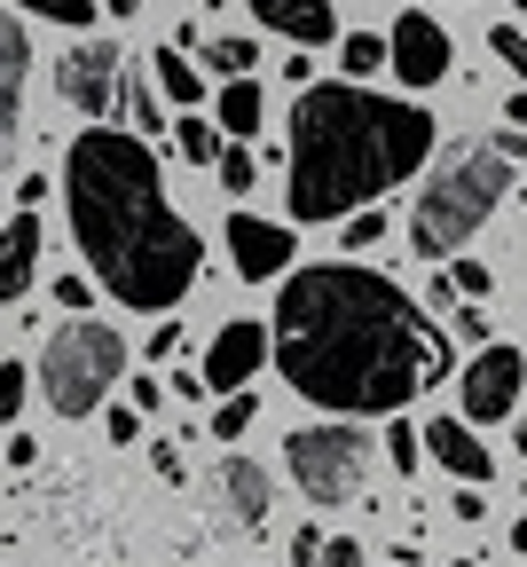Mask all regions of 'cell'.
<instances>
[{"mask_svg": "<svg viewBox=\"0 0 527 567\" xmlns=\"http://www.w3.org/2000/svg\"><path fill=\"white\" fill-rule=\"evenodd\" d=\"M268 354L299 402L331 417H394L410 410L433 379L457 371V347L394 276L362 260H316L283 276L276 316H268Z\"/></svg>", "mask_w": 527, "mask_h": 567, "instance_id": "cell-1", "label": "cell"}, {"mask_svg": "<svg viewBox=\"0 0 527 567\" xmlns=\"http://www.w3.org/2000/svg\"><path fill=\"white\" fill-rule=\"evenodd\" d=\"M63 205H71V237H80L87 268L111 300L126 308H174L197 284V229L174 213L158 158L142 134L87 126L63 158Z\"/></svg>", "mask_w": 527, "mask_h": 567, "instance_id": "cell-2", "label": "cell"}, {"mask_svg": "<svg viewBox=\"0 0 527 567\" xmlns=\"http://www.w3.org/2000/svg\"><path fill=\"white\" fill-rule=\"evenodd\" d=\"M433 111L370 95L362 80H308L291 103V151H283V189H291V221H347L354 205L379 189L410 182L433 158Z\"/></svg>", "mask_w": 527, "mask_h": 567, "instance_id": "cell-3", "label": "cell"}, {"mask_svg": "<svg viewBox=\"0 0 527 567\" xmlns=\"http://www.w3.org/2000/svg\"><path fill=\"white\" fill-rule=\"evenodd\" d=\"M512 197V151L496 134H480V142H457V151H441V166H433V182H425V197H417V213H410V245H417V260H448L488 213Z\"/></svg>", "mask_w": 527, "mask_h": 567, "instance_id": "cell-4", "label": "cell"}, {"mask_svg": "<svg viewBox=\"0 0 527 567\" xmlns=\"http://www.w3.org/2000/svg\"><path fill=\"white\" fill-rule=\"evenodd\" d=\"M118 371H126V339L111 323H87L80 308L40 347V394L55 402V417H95L103 394L118 386Z\"/></svg>", "mask_w": 527, "mask_h": 567, "instance_id": "cell-5", "label": "cell"}, {"mask_svg": "<svg viewBox=\"0 0 527 567\" xmlns=\"http://www.w3.org/2000/svg\"><path fill=\"white\" fill-rule=\"evenodd\" d=\"M370 442L362 425H299V434L283 442V465H291V481L308 488V505H347V496H362V481H370Z\"/></svg>", "mask_w": 527, "mask_h": 567, "instance_id": "cell-6", "label": "cell"}, {"mask_svg": "<svg viewBox=\"0 0 527 567\" xmlns=\"http://www.w3.org/2000/svg\"><path fill=\"white\" fill-rule=\"evenodd\" d=\"M457 386H465V417L473 425H504L519 410V394H527V354L512 339H480V354L465 363Z\"/></svg>", "mask_w": 527, "mask_h": 567, "instance_id": "cell-7", "label": "cell"}, {"mask_svg": "<svg viewBox=\"0 0 527 567\" xmlns=\"http://www.w3.org/2000/svg\"><path fill=\"white\" fill-rule=\"evenodd\" d=\"M386 71L402 87H441L448 71H457V48H448V32L425 17V9H410V17H394V32H386Z\"/></svg>", "mask_w": 527, "mask_h": 567, "instance_id": "cell-8", "label": "cell"}, {"mask_svg": "<svg viewBox=\"0 0 527 567\" xmlns=\"http://www.w3.org/2000/svg\"><path fill=\"white\" fill-rule=\"evenodd\" d=\"M118 71H126V63H118V48H111V40H80V48L55 63V95L80 111V118H103V111H111V95H118Z\"/></svg>", "mask_w": 527, "mask_h": 567, "instance_id": "cell-9", "label": "cell"}, {"mask_svg": "<svg viewBox=\"0 0 527 567\" xmlns=\"http://www.w3.org/2000/svg\"><path fill=\"white\" fill-rule=\"evenodd\" d=\"M24 71H32L24 24L0 9V166H17V142H24Z\"/></svg>", "mask_w": 527, "mask_h": 567, "instance_id": "cell-10", "label": "cell"}, {"mask_svg": "<svg viewBox=\"0 0 527 567\" xmlns=\"http://www.w3.org/2000/svg\"><path fill=\"white\" fill-rule=\"evenodd\" d=\"M229 260H237L245 284H268L291 260V229L283 221H252V213H229Z\"/></svg>", "mask_w": 527, "mask_h": 567, "instance_id": "cell-11", "label": "cell"}, {"mask_svg": "<svg viewBox=\"0 0 527 567\" xmlns=\"http://www.w3.org/2000/svg\"><path fill=\"white\" fill-rule=\"evenodd\" d=\"M260 363H268V331L252 316H237V323H220V339L205 354V386H252Z\"/></svg>", "mask_w": 527, "mask_h": 567, "instance_id": "cell-12", "label": "cell"}, {"mask_svg": "<svg viewBox=\"0 0 527 567\" xmlns=\"http://www.w3.org/2000/svg\"><path fill=\"white\" fill-rule=\"evenodd\" d=\"M425 434V457H441V473H457V481H488L496 473V457L473 442V417H433V425H417Z\"/></svg>", "mask_w": 527, "mask_h": 567, "instance_id": "cell-13", "label": "cell"}, {"mask_svg": "<svg viewBox=\"0 0 527 567\" xmlns=\"http://www.w3.org/2000/svg\"><path fill=\"white\" fill-rule=\"evenodd\" d=\"M252 24L299 40V48H323L339 40V17H331V0H252Z\"/></svg>", "mask_w": 527, "mask_h": 567, "instance_id": "cell-14", "label": "cell"}, {"mask_svg": "<svg viewBox=\"0 0 527 567\" xmlns=\"http://www.w3.org/2000/svg\"><path fill=\"white\" fill-rule=\"evenodd\" d=\"M32 268H40V213L24 205L9 229H0V308L32 292Z\"/></svg>", "mask_w": 527, "mask_h": 567, "instance_id": "cell-15", "label": "cell"}, {"mask_svg": "<svg viewBox=\"0 0 527 567\" xmlns=\"http://www.w3.org/2000/svg\"><path fill=\"white\" fill-rule=\"evenodd\" d=\"M220 496H229V520H237V528H260V520H268V473H260L252 457H229V465H220Z\"/></svg>", "mask_w": 527, "mask_h": 567, "instance_id": "cell-16", "label": "cell"}, {"mask_svg": "<svg viewBox=\"0 0 527 567\" xmlns=\"http://www.w3.org/2000/svg\"><path fill=\"white\" fill-rule=\"evenodd\" d=\"M149 71H158V95H174L182 111H197L205 71H189V48H158V55H149Z\"/></svg>", "mask_w": 527, "mask_h": 567, "instance_id": "cell-17", "label": "cell"}, {"mask_svg": "<svg viewBox=\"0 0 527 567\" xmlns=\"http://www.w3.org/2000/svg\"><path fill=\"white\" fill-rule=\"evenodd\" d=\"M213 118H220V134H245V142H252V126H260V87H252V71H245V80H229V87H220Z\"/></svg>", "mask_w": 527, "mask_h": 567, "instance_id": "cell-18", "label": "cell"}, {"mask_svg": "<svg viewBox=\"0 0 527 567\" xmlns=\"http://www.w3.org/2000/svg\"><path fill=\"white\" fill-rule=\"evenodd\" d=\"M142 134H166V111H158V87H149V80H134V71H126V80H118V95H111Z\"/></svg>", "mask_w": 527, "mask_h": 567, "instance_id": "cell-19", "label": "cell"}, {"mask_svg": "<svg viewBox=\"0 0 527 567\" xmlns=\"http://www.w3.org/2000/svg\"><path fill=\"white\" fill-rule=\"evenodd\" d=\"M166 134H174V151H182L189 166H213V158H220V126H205L197 111H182V118H174Z\"/></svg>", "mask_w": 527, "mask_h": 567, "instance_id": "cell-20", "label": "cell"}, {"mask_svg": "<svg viewBox=\"0 0 527 567\" xmlns=\"http://www.w3.org/2000/svg\"><path fill=\"white\" fill-rule=\"evenodd\" d=\"M386 465H394V473H402V481H410V473H417V465H425V434H417V425H410V417H402V410H394V417H386Z\"/></svg>", "mask_w": 527, "mask_h": 567, "instance_id": "cell-21", "label": "cell"}, {"mask_svg": "<svg viewBox=\"0 0 527 567\" xmlns=\"http://www.w3.org/2000/svg\"><path fill=\"white\" fill-rule=\"evenodd\" d=\"M197 55H205V63L220 71V80H245V71H260L252 40H237V32H229V40H197Z\"/></svg>", "mask_w": 527, "mask_h": 567, "instance_id": "cell-22", "label": "cell"}, {"mask_svg": "<svg viewBox=\"0 0 527 567\" xmlns=\"http://www.w3.org/2000/svg\"><path fill=\"white\" fill-rule=\"evenodd\" d=\"M213 166H220V189H229V197H245L252 174H260V158H252V142H245V134H237V142H220V158H213Z\"/></svg>", "mask_w": 527, "mask_h": 567, "instance_id": "cell-23", "label": "cell"}, {"mask_svg": "<svg viewBox=\"0 0 527 567\" xmlns=\"http://www.w3.org/2000/svg\"><path fill=\"white\" fill-rule=\"evenodd\" d=\"M252 417H260V402H252L245 386H229V402L213 410V434H220V442H245V434H252Z\"/></svg>", "mask_w": 527, "mask_h": 567, "instance_id": "cell-24", "label": "cell"}, {"mask_svg": "<svg viewBox=\"0 0 527 567\" xmlns=\"http://www.w3.org/2000/svg\"><path fill=\"white\" fill-rule=\"evenodd\" d=\"M339 63L354 71V80H370V71L386 63V40H379V32H347V40H339Z\"/></svg>", "mask_w": 527, "mask_h": 567, "instance_id": "cell-25", "label": "cell"}, {"mask_svg": "<svg viewBox=\"0 0 527 567\" xmlns=\"http://www.w3.org/2000/svg\"><path fill=\"white\" fill-rule=\"evenodd\" d=\"M17 9H32V17H48V24H71V32H80V24H95L103 9H95V0H17Z\"/></svg>", "mask_w": 527, "mask_h": 567, "instance_id": "cell-26", "label": "cell"}, {"mask_svg": "<svg viewBox=\"0 0 527 567\" xmlns=\"http://www.w3.org/2000/svg\"><path fill=\"white\" fill-rule=\"evenodd\" d=\"M448 284H457L465 300H488V292H496V268H488V260H457V252H448Z\"/></svg>", "mask_w": 527, "mask_h": 567, "instance_id": "cell-27", "label": "cell"}, {"mask_svg": "<svg viewBox=\"0 0 527 567\" xmlns=\"http://www.w3.org/2000/svg\"><path fill=\"white\" fill-rule=\"evenodd\" d=\"M488 48H496V63L512 71V80L527 87V32H519V24H496V32H488Z\"/></svg>", "mask_w": 527, "mask_h": 567, "instance_id": "cell-28", "label": "cell"}, {"mask_svg": "<svg viewBox=\"0 0 527 567\" xmlns=\"http://www.w3.org/2000/svg\"><path fill=\"white\" fill-rule=\"evenodd\" d=\"M379 237H386V213H379V205H354V213H347V252H370Z\"/></svg>", "mask_w": 527, "mask_h": 567, "instance_id": "cell-29", "label": "cell"}, {"mask_svg": "<svg viewBox=\"0 0 527 567\" xmlns=\"http://www.w3.org/2000/svg\"><path fill=\"white\" fill-rule=\"evenodd\" d=\"M24 410V363H0V425Z\"/></svg>", "mask_w": 527, "mask_h": 567, "instance_id": "cell-30", "label": "cell"}, {"mask_svg": "<svg viewBox=\"0 0 527 567\" xmlns=\"http://www.w3.org/2000/svg\"><path fill=\"white\" fill-rule=\"evenodd\" d=\"M316 567H362V544H354V536H323Z\"/></svg>", "mask_w": 527, "mask_h": 567, "instance_id": "cell-31", "label": "cell"}, {"mask_svg": "<svg viewBox=\"0 0 527 567\" xmlns=\"http://www.w3.org/2000/svg\"><path fill=\"white\" fill-rule=\"evenodd\" d=\"M134 434H142V410H134V402H126V410H111V442H118V450H126V442H134Z\"/></svg>", "mask_w": 527, "mask_h": 567, "instance_id": "cell-32", "label": "cell"}, {"mask_svg": "<svg viewBox=\"0 0 527 567\" xmlns=\"http://www.w3.org/2000/svg\"><path fill=\"white\" fill-rule=\"evenodd\" d=\"M448 513H457V520H488V505H480V481H465V488H457V505H448Z\"/></svg>", "mask_w": 527, "mask_h": 567, "instance_id": "cell-33", "label": "cell"}, {"mask_svg": "<svg viewBox=\"0 0 527 567\" xmlns=\"http://www.w3.org/2000/svg\"><path fill=\"white\" fill-rule=\"evenodd\" d=\"M166 394H182V402H197V394H213V386H205V371H174V379H166Z\"/></svg>", "mask_w": 527, "mask_h": 567, "instance_id": "cell-34", "label": "cell"}, {"mask_svg": "<svg viewBox=\"0 0 527 567\" xmlns=\"http://www.w3.org/2000/svg\"><path fill=\"white\" fill-rule=\"evenodd\" d=\"M316 551H323V536H316V528H299V536H291V567H316Z\"/></svg>", "mask_w": 527, "mask_h": 567, "instance_id": "cell-35", "label": "cell"}, {"mask_svg": "<svg viewBox=\"0 0 527 567\" xmlns=\"http://www.w3.org/2000/svg\"><path fill=\"white\" fill-rule=\"evenodd\" d=\"M158 402H166V379L142 371V379H134V410H158Z\"/></svg>", "mask_w": 527, "mask_h": 567, "instance_id": "cell-36", "label": "cell"}, {"mask_svg": "<svg viewBox=\"0 0 527 567\" xmlns=\"http://www.w3.org/2000/svg\"><path fill=\"white\" fill-rule=\"evenodd\" d=\"M55 308H87V276H63L55 284Z\"/></svg>", "mask_w": 527, "mask_h": 567, "instance_id": "cell-37", "label": "cell"}, {"mask_svg": "<svg viewBox=\"0 0 527 567\" xmlns=\"http://www.w3.org/2000/svg\"><path fill=\"white\" fill-rule=\"evenodd\" d=\"M504 118H512V126H527V87H519V95L504 103Z\"/></svg>", "mask_w": 527, "mask_h": 567, "instance_id": "cell-38", "label": "cell"}, {"mask_svg": "<svg viewBox=\"0 0 527 567\" xmlns=\"http://www.w3.org/2000/svg\"><path fill=\"white\" fill-rule=\"evenodd\" d=\"M103 9H111V17H134V9H142V0H103Z\"/></svg>", "mask_w": 527, "mask_h": 567, "instance_id": "cell-39", "label": "cell"}, {"mask_svg": "<svg viewBox=\"0 0 527 567\" xmlns=\"http://www.w3.org/2000/svg\"><path fill=\"white\" fill-rule=\"evenodd\" d=\"M512 551H527V520H512Z\"/></svg>", "mask_w": 527, "mask_h": 567, "instance_id": "cell-40", "label": "cell"}, {"mask_svg": "<svg viewBox=\"0 0 527 567\" xmlns=\"http://www.w3.org/2000/svg\"><path fill=\"white\" fill-rule=\"evenodd\" d=\"M448 567H480V559H448Z\"/></svg>", "mask_w": 527, "mask_h": 567, "instance_id": "cell-41", "label": "cell"}, {"mask_svg": "<svg viewBox=\"0 0 527 567\" xmlns=\"http://www.w3.org/2000/svg\"><path fill=\"white\" fill-rule=\"evenodd\" d=\"M512 9H527V0H512Z\"/></svg>", "mask_w": 527, "mask_h": 567, "instance_id": "cell-42", "label": "cell"}]
</instances>
